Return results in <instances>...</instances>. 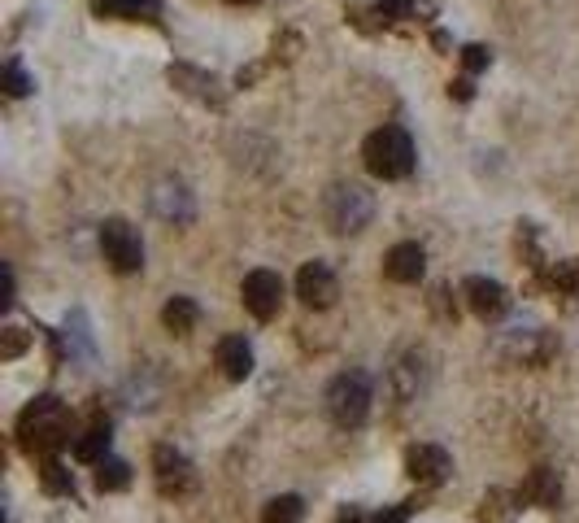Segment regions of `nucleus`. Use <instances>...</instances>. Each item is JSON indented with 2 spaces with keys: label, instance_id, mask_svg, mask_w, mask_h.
I'll use <instances>...</instances> for the list:
<instances>
[{
  "label": "nucleus",
  "instance_id": "10",
  "mask_svg": "<svg viewBox=\"0 0 579 523\" xmlns=\"http://www.w3.org/2000/svg\"><path fill=\"white\" fill-rule=\"evenodd\" d=\"M462 297H466V305L480 319H497V314H505V305H510L505 288L497 280H488V275H471V280L462 283Z\"/></svg>",
  "mask_w": 579,
  "mask_h": 523
},
{
  "label": "nucleus",
  "instance_id": "28",
  "mask_svg": "<svg viewBox=\"0 0 579 523\" xmlns=\"http://www.w3.org/2000/svg\"><path fill=\"white\" fill-rule=\"evenodd\" d=\"M227 5H258V0H227Z\"/></svg>",
  "mask_w": 579,
  "mask_h": 523
},
{
  "label": "nucleus",
  "instance_id": "16",
  "mask_svg": "<svg viewBox=\"0 0 579 523\" xmlns=\"http://www.w3.org/2000/svg\"><path fill=\"white\" fill-rule=\"evenodd\" d=\"M197 319H200V310H197V302H192V297H170V302H166V310H161V323H166L175 336H188V332L197 327Z\"/></svg>",
  "mask_w": 579,
  "mask_h": 523
},
{
  "label": "nucleus",
  "instance_id": "8",
  "mask_svg": "<svg viewBox=\"0 0 579 523\" xmlns=\"http://www.w3.org/2000/svg\"><path fill=\"white\" fill-rule=\"evenodd\" d=\"M148 201H153V214L166 222H192V214H197L192 192H188L179 179H161L157 188L148 192Z\"/></svg>",
  "mask_w": 579,
  "mask_h": 523
},
{
  "label": "nucleus",
  "instance_id": "6",
  "mask_svg": "<svg viewBox=\"0 0 579 523\" xmlns=\"http://www.w3.org/2000/svg\"><path fill=\"white\" fill-rule=\"evenodd\" d=\"M240 297H244V310H249L253 319H275L279 305H283V280L275 271H249Z\"/></svg>",
  "mask_w": 579,
  "mask_h": 523
},
{
  "label": "nucleus",
  "instance_id": "19",
  "mask_svg": "<svg viewBox=\"0 0 579 523\" xmlns=\"http://www.w3.org/2000/svg\"><path fill=\"white\" fill-rule=\"evenodd\" d=\"M131 484V467L122 463V458H100L96 463V488L100 493H118Z\"/></svg>",
  "mask_w": 579,
  "mask_h": 523
},
{
  "label": "nucleus",
  "instance_id": "4",
  "mask_svg": "<svg viewBox=\"0 0 579 523\" xmlns=\"http://www.w3.org/2000/svg\"><path fill=\"white\" fill-rule=\"evenodd\" d=\"M371 219H375V197H371L361 183H336V188L327 192V222H331V231L353 236V231H361Z\"/></svg>",
  "mask_w": 579,
  "mask_h": 523
},
{
  "label": "nucleus",
  "instance_id": "26",
  "mask_svg": "<svg viewBox=\"0 0 579 523\" xmlns=\"http://www.w3.org/2000/svg\"><path fill=\"white\" fill-rule=\"evenodd\" d=\"M371 523H405V506H392V510H383L380 519H371Z\"/></svg>",
  "mask_w": 579,
  "mask_h": 523
},
{
  "label": "nucleus",
  "instance_id": "12",
  "mask_svg": "<svg viewBox=\"0 0 579 523\" xmlns=\"http://www.w3.org/2000/svg\"><path fill=\"white\" fill-rule=\"evenodd\" d=\"M153 467H157L161 493H188V488H192V463L183 458L179 449L161 445L157 454H153Z\"/></svg>",
  "mask_w": 579,
  "mask_h": 523
},
{
  "label": "nucleus",
  "instance_id": "2",
  "mask_svg": "<svg viewBox=\"0 0 579 523\" xmlns=\"http://www.w3.org/2000/svg\"><path fill=\"white\" fill-rule=\"evenodd\" d=\"M361 158H366V170L375 179H405L414 170V140L401 127H380L366 136Z\"/></svg>",
  "mask_w": 579,
  "mask_h": 523
},
{
  "label": "nucleus",
  "instance_id": "17",
  "mask_svg": "<svg viewBox=\"0 0 579 523\" xmlns=\"http://www.w3.org/2000/svg\"><path fill=\"white\" fill-rule=\"evenodd\" d=\"M305 506H300L297 493H283V497H270L261 506V523H300Z\"/></svg>",
  "mask_w": 579,
  "mask_h": 523
},
{
  "label": "nucleus",
  "instance_id": "5",
  "mask_svg": "<svg viewBox=\"0 0 579 523\" xmlns=\"http://www.w3.org/2000/svg\"><path fill=\"white\" fill-rule=\"evenodd\" d=\"M100 253L118 275H136L144 266V241L127 219H105L100 227Z\"/></svg>",
  "mask_w": 579,
  "mask_h": 523
},
{
  "label": "nucleus",
  "instance_id": "14",
  "mask_svg": "<svg viewBox=\"0 0 579 523\" xmlns=\"http://www.w3.org/2000/svg\"><path fill=\"white\" fill-rule=\"evenodd\" d=\"M218 366L227 380H249L253 375V349L244 336H222L218 341Z\"/></svg>",
  "mask_w": 579,
  "mask_h": 523
},
{
  "label": "nucleus",
  "instance_id": "7",
  "mask_svg": "<svg viewBox=\"0 0 579 523\" xmlns=\"http://www.w3.org/2000/svg\"><path fill=\"white\" fill-rule=\"evenodd\" d=\"M297 297L310 305V310H327V305H336L340 283H336V275H331V266H327V262H305V266H300Z\"/></svg>",
  "mask_w": 579,
  "mask_h": 523
},
{
  "label": "nucleus",
  "instance_id": "21",
  "mask_svg": "<svg viewBox=\"0 0 579 523\" xmlns=\"http://www.w3.org/2000/svg\"><path fill=\"white\" fill-rule=\"evenodd\" d=\"M0 79H5V92H9V97H26V92L36 87V79H31L22 66H14V61L5 66V75H0Z\"/></svg>",
  "mask_w": 579,
  "mask_h": 523
},
{
  "label": "nucleus",
  "instance_id": "20",
  "mask_svg": "<svg viewBox=\"0 0 579 523\" xmlns=\"http://www.w3.org/2000/svg\"><path fill=\"white\" fill-rule=\"evenodd\" d=\"M414 366H422V363L414 358V354H410V358H405V363L392 371V375H397V397H401V402H410V397L419 393V375H422V371L414 375Z\"/></svg>",
  "mask_w": 579,
  "mask_h": 523
},
{
  "label": "nucleus",
  "instance_id": "15",
  "mask_svg": "<svg viewBox=\"0 0 579 523\" xmlns=\"http://www.w3.org/2000/svg\"><path fill=\"white\" fill-rule=\"evenodd\" d=\"M92 9L122 22H153L161 14V0H92Z\"/></svg>",
  "mask_w": 579,
  "mask_h": 523
},
{
  "label": "nucleus",
  "instance_id": "3",
  "mask_svg": "<svg viewBox=\"0 0 579 523\" xmlns=\"http://www.w3.org/2000/svg\"><path fill=\"white\" fill-rule=\"evenodd\" d=\"M327 415L340 423V427H361L366 415H371V380L361 371H344L331 380L327 388Z\"/></svg>",
  "mask_w": 579,
  "mask_h": 523
},
{
  "label": "nucleus",
  "instance_id": "18",
  "mask_svg": "<svg viewBox=\"0 0 579 523\" xmlns=\"http://www.w3.org/2000/svg\"><path fill=\"white\" fill-rule=\"evenodd\" d=\"M75 454H79L83 463H100V458H109V423L87 427V432H83V441L75 445Z\"/></svg>",
  "mask_w": 579,
  "mask_h": 523
},
{
  "label": "nucleus",
  "instance_id": "9",
  "mask_svg": "<svg viewBox=\"0 0 579 523\" xmlns=\"http://www.w3.org/2000/svg\"><path fill=\"white\" fill-rule=\"evenodd\" d=\"M405 471H410L414 484H440V480H449L453 463H449V454L440 445H414L405 454Z\"/></svg>",
  "mask_w": 579,
  "mask_h": 523
},
{
  "label": "nucleus",
  "instance_id": "27",
  "mask_svg": "<svg viewBox=\"0 0 579 523\" xmlns=\"http://www.w3.org/2000/svg\"><path fill=\"white\" fill-rule=\"evenodd\" d=\"M449 92H453L458 101H471V79H458L453 87H449Z\"/></svg>",
  "mask_w": 579,
  "mask_h": 523
},
{
  "label": "nucleus",
  "instance_id": "1",
  "mask_svg": "<svg viewBox=\"0 0 579 523\" xmlns=\"http://www.w3.org/2000/svg\"><path fill=\"white\" fill-rule=\"evenodd\" d=\"M18 441L31 454H53L70 441V410L57 397H36L18 419Z\"/></svg>",
  "mask_w": 579,
  "mask_h": 523
},
{
  "label": "nucleus",
  "instance_id": "23",
  "mask_svg": "<svg viewBox=\"0 0 579 523\" xmlns=\"http://www.w3.org/2000/svg\"><path fill=\"white\" fill-rule=\"evenodd\" d=\"M44 484H48L53 493H75V480H70V471L61 463H44Z\"/></svg>",
  "mask_w": 579,
  "mask_h": 523
},
{
  "label": "nucleus",
  "instance_id": "13",
  "mask_svg": "<svg viewBox=\"0 0 579 523\" xmlns=\"http://www.w3.org/2000/svg\"><path fill=\"white\" fill-rule=\"evenodd\" d=\"M558 497H562V480H558V471L554 467H536L527 480H523V493H519V502H527V506H558Z\"/></svg>",
  "mask_w": 579,
  "mask_h": 523
},
{
  "label": "nucleus",
  "instance_id": "25",
  "mask_svg": "<svg viewBox=\"0 0 579 523\" xmlns=\"http://www.w3.org/2000/svg\"><path fill=\"white\" fill-rule=\"evenodd\" d=\"M22 344H26V336H22L18 327H9V332H5V344H0V354H5V358H18Z\"/></svg>",
  "mask_w": 579,
  "mask_h": 523
},
{
  "label": "nucleus",
  "instance_id": "11",
  "mask_svg": "<svg viewBox=\"0 0 579 523\" xmlns=\"http://www.w3.org/2000/svg\"><path fill=\"white\" fill-rule=\"evenodd\" d=\"M383 271H388V280H397V283H419L422 271H427V253H422V244H414V241L392 244V249H388V258H383Z\"/></svg>",
  "mask_w": 579,
  "mask_h": 523
},
{
  "label": "nucleus",
  "instance_id": "22",
  "mask_svg": "<svg viewBox=\"0 0 579 523\" xmlns=\"http://www.w3.org/2000/svg\"><path fill=\"white\" fill-rule=\"evenodd\" d=\"M549 283H554L558 292H579V271L571 262H558V266L549 271Z\"/></svg>",
  "mask_w": 579,
  "mask_h": 523
},
{
  "label": "nucleus",
  "instance_id": "24",
  "mask_svg": "<svg viewBox=\"0 0 579 523\" xmlns=\"http://www.w3.org/2000/svg\"><path fill=\"white\" fill-rule=\"evenodd\" d=\"M488 61H493V53H488L483 44H466V48H462V66H466L471 75H475V70H483Z\"/></svg>",
  "mask_w": 579,
  "mask_h": 523
}]
</instances>
